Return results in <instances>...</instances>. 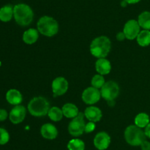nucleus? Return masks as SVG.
<instances>
[{"instance_id":"1","label":"nucleus","mask_w":150,"mask_h":150,"mask_svg":"<svg viewBox=\"0 0 150 150\" xmlns=\"http://www.w3.org/2000/svg\"><path fill=\"white\" fill-rule=\"evenodd\" d=\"M111 43L106 36H100L95 38L90 44V52L97 58H105L110 52Z\"/></svg>"},{"instance_id":"2","label":"nucleus","mask_w":150,"mask_h":150,"mask_svg":"<svg viewBox=\"0 0 150 150\" xmlns=\"http://www.w3.org/2000/svg\"><path fill=\"white\" fill-rule=\"evenodd\" d=\"M13 17L18 24L28 26L33 21V10L28 4H18L13 7Z\"/></svg>"},{"instance_id":"3","label":"nucleus","mask_w":150,"mask_h":150,"mask_svg":"<svg viewBox=\"0 0 150 150\" xmlns=\"http://www.w3.org/2000/svg\"><path fill=\"white\" fill-rule=\"evenodd\" d=\"M50 109V103L45 97H34L28 104V110L32 116L42 117L48 114Z\"/></svg>"},{"instance_id":"4","label":"nucleus","mask_w":150,"mask_h":150,"mask_svg":"<svg viewBox=\"0 0 150 150\" xmlns=\"http://www.w3.org/2000/svg\"><path fill=\"white\" fill-rule=\"evenodd\" d=\"M37 26L38 32L47 37L54 36L59 31L58 22L54 18L48 16L41 17L38 20Z\"/></svg>"},{"instance_id":"5","label":"nucleus","mask_w":150,"mask_h":150,"mask_svg":"<svg viewBox=\"0 0 150 150\" xmlns=\"http://www.w3.org/2000/svg\"><path fill=\"white\" fill-rule=\"evenodd\" d=\"M146 135L142 128L136 125H130L125 131V138L126 142L133 146H141L146 140Z\"/></svg>"},{"instance_id":"6","label":"nucleus","mask_w":150,"mask_h":150,"mask_svg":"<svg viewBox=\"0 0 150 150\" xmlns=\"http://www.w3.org/2000/svg\"><path fill=\"white\" fill-rule=\"evenodd\" d=\"M101 96L108 101V102L113 101L120 94V87L114 81H108L103 85L100 90Z\"/></svg>"},{"instance_id":"7","label":"nucleus","mask_w":150,"mask_h":150,"mask_svg":"<svg viewBox=\"0 0 150 150\" xmlns=\"http://www.w3.org/2000/svg\"><path fill=\"white\" fill-rule=\"evenodd\" d=\"M84 113H79L76 117L73 118V120L68 125V132L71 135L78 137L81 135L84 132L85 124Z\"/></svg>"},{"instance_id":"8","label":"nucleus","mask_w":150,"mask_h":150,"mask_svg":"<svg viewBox=\"0 0 150 150\" xmlns=\"http://www.w3.org/2000/svg\"><path fill=\"white\" fill-rule=\"evenodd\" d=\"M101 94L99 89L95 87H89L82 93L81 98L83 102L87 104H94L100 99Z\"/></svg>"},{"instance_id":"9","label":"nucleus","mask_w":150,"mask_h":150,"mask_svg":"<svg viewBox=\"0 0 150 150\" xmlns=\"http://www.w3.org/2000/svg\"><path fill=\"white\" fill-rule=\"evenodd\" d=\"M140 27L138 21L133 19L127 21L123 29V32L125 35L126 38L128 40H133L137 38L138 35L141 32Z\"/></svg>"},{"instance_id":"10","label":"nucleus","mask_w":150,"mask_h":150,"mask_svg":"<svg viewBox=\"0 0 150 150\" xmlns=\"http://www.w3.org/2000/svg\"><path fill=\"white\" fill-rule=\"evenodd\" d=\"M51 86H52V91L54 96H59L67 92L68 89V82L65 78L59 76L54 79Z\"/></svg>"},{"instance_id":"11","label":"nucleus","mask_w":150,"mask_h":150,"mask_svg":"<svg viewBox=\"0 0 150 150\" xmlns=\"http://www.w3.org/2000/svg\"><path fill=\"white\" fill-rule=\"evenodd\" d=\"M26 110L24 106L21 105H16L10 111L9 114V119L10 121L14 124H20L24 120L26 117Z\"/></svg>"},{"instance_id":"12","label":"nucleus","mask_w":150,"mask_h":150,"mask_svg":"<svg viewBox=\"0 0 150 150\" xmlns=\"http://www.w3.org/2000/svg\"><path fill=\"white\" fill-rule=\"evenodd\" d=\"M111 144V137L107 132H98L94 138V145L98 149L105 150Z\"/></svg>"},{"instance_id":"13","label":"nucleus","mask_w":150,"mask_h":150,"mask_svg":"<svg viewBox=\"0 0 150 150\" xmlns=\"http://www.w3.org/2000/svg\"><path fill=\"white\" fill-rule=\"evenodd\" d=\"M40 133L45 139L54 140L58 135V130L54 124L47 123L41 126Z\"/></svg>"},{"instance_id":"14","label":"nucleus","mask_w":150,"mask_h":150,"mask_svg":"<svg viewBox=\"0 0 150 150\" xmlns=\"http://www.w3.org/2000/svg\"><path fill=\"white\" fill-rule=\"evenodd\" d=\"M84 116L89 121L98 122L102 119L103 113L100 109L95 106H89L86 107L84 111Z\"/></svg>"},{"instance_id":"15","label":"nucleus","mask_w":150,"mask_h":150,"mask_svg":"<svg viewBox=\"0 0 150 150\" xmlns=\"http://www.w3.org/2000/svg\"><path fill=\"white\" fill-rule=\"evenodd\" d=\"M6 99L13 105H18L23 101L21 93L16 89H10L6 94Z\"/></svg>"},{"instance_id":"16","label":"nucleus","mask_w":150,"mask_h":150,"mask_svg":"<svg viewBox=\"0 0 150 150\" xmlns=\"http://www.w3.org/2000/svg\"><path fill=\"white\" fill-rule=\"evenodd\" d=\"M95 69L100 74H108L111 70V63L109 60L105 58H100L97 60L95 63Z\"/></svg>"},{"instance_id":"17","label":"nucleus","mask_w":150,"mask_h":150,"mask_svg":"<svg viewBox=\"0 0 150 150\" xmlns=\"http://www.w3.org/2000/svg\"><path fill=\"white\" fill-rule=\"evenodd\" d=\"M39 38V32L35 29H29L23 34V41L26 44H33Z\"/></svg>"},{"instance_id":"18","label":"nucleus","mask_w":150,"mask_h":150,"mask_svg":"<svg viewBox=\"0 0 150 150\" xmlns=\"http://www.w3.org/2000/svg\"><path fill=\"white\" fill-rule=\"evenodd\" d=\"M63 115L68 119H73L79 115V108L73 103H67L62 108Z\"/></svg>"},{"instance_id":"19","label":"nucleus","mask_w":150,"mask_h":150,"mask_svg":"<svg viewBox=\"0 0 150 150\" xmlns=\"http://www.w3.org/2000/svg\"><path fill=\"white\" fill-rule=\"evenodd\" d=\"M13 16V7L10 4L4 5L0 9V21L8 22Z\"/></svg>"},{"instance_id":"20","label":"nucleus","mask_w":150,"mask_h":150,"mask_svg":"<svg viewBox=\"0 0 150 150\" xmlns=\"http://www.w3.org/2000/svg\"><path fill=\"white\" fill-rule=\"evenodd\" d=\"M136 39L139 46L142 47L147 46L150 44V31L147 29H144L141 31Z\"/></svg>"},{"instance_id":"21","label":"nucleus","mask_w":150,"mask_h":150,"mask_svg":"<svg viewBox=\"0 0 150 150\" xmlns=\"http://www.w3.org/2000/svg\"><path fill=\"white\" fill-rule=\"evenodd\" d=\"M138 22L141 27L144 29H150V12L144 11L139 16Z\"/></svg>"},{"instance_id":"22","label":"nucleus","mask_w":150,"mask_h":150,"mask_svg":"<svg viewBox=\"0 0 150 150\" xmlns=\"http://www.w3.org/2000/svg\"><path fill=\"white\" fill-rule=\"evenodd\" d=\"M135 125L140 128H145L149 123V116L145 113H139L135 118Z\"/></svg>"},{"instance_id":"23","label":"nucleus","mask_w":150,"mask_h":150,"mask_svg":"<svg viewBox=\"0 0 150 150\" xmlns=\"http://www.w3.org/2000/svg\"><path fill=\"white\" fill-rule=\"evenodd\" d=\"M48 117L53 121H59L62 120L63 117V113L62 109L59 108L57 107H52L48 110Z\"/></svg>"},{"instance_id":"24","label":"nucleus","mask_w":150,"mask_h":150,"mask_svg":"<svg viewBox=\"0 0 150 150\" xmlns=\"http://www.w3.org/2000/svg\"><path fill=\"white\" fill-rule=\"evenodd\" d=\"M67 149L68 150H84L85 144L82 140L74 138L68 142Z\"/></svg>"},{"instance_id":"25","label":"nucleus","mask_w":150,"mask_h":150,"mask_svg":"<svg viewBox=\"0 0 150 150\" xmlns=\"http://www.w3.org/2000/svg\"><path fill=\"white\" fill-rule=\"evenodd\" d=\"M105 83V78L103 77V75L100 74L95 75V76L92 77V81H91L92 86L95 87V88H98V89L102 88Z\"/></svg>"},{"instance_id":"26","label":"nucleus","mask_w":150,"mask_h":150,"mask_svg":"<svg viewBox=\"0 0 150 150\" xmlns=\"http://www.w3.org/2000/svg\"><path fill=\"white\" fill-rule=\"evenodd\" d=\"M10 140L9 132L4 128H0V145H4Z\"/></svg>"},{"instance_id":"27","label":"nucleus","mask_w":150,"mask_h":150,"mask_svg":"<svg viewBox=\"0 0 150 150\" xmlns=\"http://www.w3.org/2000/svg\"><path fill=\"white\" fill-rule=\"evenodd\" d=\"M95 127H96V125H95V122L89 121V123L86 124L84 132H86V133H89V132H93V131L95 130Z\"/></svg>"},{"instance_id":"28","label":"nucleus","mask_w":150,"mask_h":150,"mask_svg":"<svg viewBox=\"0 0 150 150\" xmlns=\"http://www.w3.org/2000/svg\"><path fill=\"white\" fill-rule=\"evenodd\" d=\"M8 117V113L4 109H0V121L6 120Z\"/></svg>"},{"instance_id":"29","label":"nucleus","mask_w":150,"mask_h":150,"mask_svg":"<svg viewBox=\"0 0 150 150\" xmlns=\"http://www.w3.org/2000/svg\"><path fill=\"white\" fill-rule=\"evenodd\" d=\"M141 148L142 150H150V142L145 140L142 144H141Z\"/></svg>"},{"instance_id":"30","label":"nucleus","mask_w":150,"mask_h":150,"mask_svg":"<svg viewBox=\"0 0 150 150\" xmlns=\"http://www.w3.org/2000/svg\"><path fill=\"white\" fill-rule=\"evenodd\" d=\"M116 37H117V39L119 41H124V40L126 38L125 35V33L123 32H118V33H117V36H116Z\"/></svg>"},{"instance_id":"31","label":"nucleus","mask_w":150,"mask_h":150,"mask_svg":"<svg viewBox=\"0 0 150 150\" xmlns=\"http://www.w3.org/2000/svg\"><path fill=\"white\" fill-rule=\"evenodd\" d=\"M144 132H145V135H146V136L148 137L149 138H150V122L149 123V124H148L147 126L145 127Z\"/></svg>"},{"instance_id":"32","label":"nucleus","mask_w":150,"mask_h":150,"mask_svg":"<svg viewBox=\"0 0 150 150\" xmlns=\"http://www.w3.org/2000/svg\"><path fill=\"white\" fill-rule=\"evenodd\" d=\"M125 1L127 4H136V3L139 2L141 0H125Z\"/></svg>"},{"instance_id":"33","label":"nucleus","mask_w":150,"mask_h":150,"mask_svg":"<svg viewBox=\"0 0 150 150\" xmlns=\"http://www.w3.org/2000/svg\"><path fill=\"white\" fill-rule=\"evenodd\" d=\"M127 4H127V3L126 2L125 0H122V1H121V5L122 6V7H126V6H127Z\"/></svg>"}]
</instances>
